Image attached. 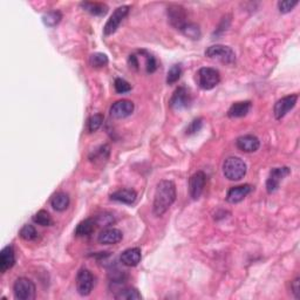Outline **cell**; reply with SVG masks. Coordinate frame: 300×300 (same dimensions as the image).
I'll list each match as a JSON object with an SVG mask.
<instances>
[{"label": "cell", "instance_id": "18", "mask_svg": "<svg viewBox=\"0 0 300 300\" xmlns=\"http://www.w3.org/2000/svg\"><path fill=\"white\" fill-rule=\"evenodd\" d=\"M141 258H142V253H141V249L140 248H131L127 249V250L124 251L121 253V263L125 266H129V268H133V266H136L137 264L141 262Z\"/></svg>", "mask_w": 300, "mask_h": 300}, {"label": "cell", "instance_id": "23", "mask_svg": "<svg viewBox=\"0 0 300 300\" xmlns=\"http://www.w3.org/2000/svg\"><path fill=\"white\" fill-rule=\"evenodd\" d=\"M50 205L55 211H65L70 206V197L65 193L55 194L50 200Z\"/></svg>", "mask_w": 300, "mask_h": 300}, {"label": "cell", "instance_id": "3", "mask_svg": "<svg viewBox=\"0 0 300 300\" xmlns=\"http://www.w3.org/2000/svg\"><path fill=\"white\" fill-rule=\"evenodd\" d=\"M196 80L200 88L204 89V91H210V89H214L220 83L221 75L220 72L215 70V68L203 67L197 72Z\"/></svg>", "mask_w": 300, "mask_h": 300}, {"label": "cell", "instance_id": "10", "mask_svg": "<svg viewBox=\"0 0 300 300\" xmlns=\"http://www.w3.org/2000/svg\"><path fill=\"white\" fill-rule=\"evenodd\" d=\"M206 183V175L203 172H196L189 179V193L193 200H199L203 194Z\"/></svg>", "mask_w": 300, "mask_h": 300}, {"label": "cell", "instance_id": "12", "mask_svg": "<svg viewBox=\"0 0 300 300\" xmlns=\"http://www.w3.org/2000/svg\"><path fill=\"white\" fill-rule=\"evenodd\" d=\"M168 18H169V22L173 26H175L176 28L182 29L183 27L187 25V14H185L184 8L182 6L178 5H173L168 8Z\"/></svg>", "mask_w": 300, "mask_h": 300}, {"label": "cell", "instance_id": "26", "mask_svg": "<svg viewBox=\"0 0 300 300\" xmlns=\"http://www.w3.org/2000/svg\"><path fill=\"white\" fill-rule=\"evenodd\" d=\"M109 146L104 145L101 146L100 148L94 150V152L89 156V160L92 162H94V163H98V162H103L107 161L108 157H109Z\"/></svg>", "mask_w": 300, "mask_h": 300}, {"label": "cell", "instance_id": "32", "mask_svg": "<svg viewBox=\"0 0 300 300\" xmlns=\"http://www.w3.org/2000/svg\"><path fill=\"white\" fill-rule=\"evenodd\" d=\"M181 74H182L181 66L179 65L173 66V67L169 70V72H168V75H167L168 85H173V83L177 82V81L179 80V77H181Z\"/></svg>", "mask_w": 300, "mask_h": 300}, {"label": "cell", "instance_id": "9", "mask_svg": "<svg viewBox=\"0 0 300 300\" xmlns=\"http://www.w3.org/2000/svg\"><path fill=\"white\" fill-rule=\"evenodd\" d=\"M297 101H298V95L292 94V95H287L280 100H278L275 102V108H274V113H275V118L277 120H281L286 115L287 113L290 112L291 109H293L296 106Z\"/></svg>", "mask_w": 300, "mask_h": 300}, {"label": "cell", "instance_id": "33", "mask_svg": "<svg viewBox=\"0 0 300 300\" xmlns=\"http://www.w3.org/2000/svg\"><path fill=\"white\" fill-rule=\"evenodd\" d=\"M114 87H115V91L119 93V94H125V93H128L131 91V85L125 81V79H121V77H118L114 82Z\"/></svg>", "mask_w": 300, "mask_h": 300}, {"label": "cell", "instance_id": "1", "mask_svg": "<svg viewBox=\"0 0 300 300\" xmlns=\"http://www.w3.org/2000/svg\"><path fill=\"white\" fill-rule=\"evenodd\" d=\"M176 200V185L173 181L163 179L157 184L154 195L152 210L157 217H161L169 210Z\"/></svg>", "mask_w": 300, "mask_h": 300}, {"label": "cell", "instance_id": "25", "mask_svg": "<svg viewBox=\"0 0 300 300\" xmlns=\"http://www.w3.org/2000/svg\"><path fill=\"white\" fill-rule=\"evenodd\" d=\"M33 222H34L35 224L41 225V226H50V225H53L54 223L52 220V216H50L46 210H40V211H38L37 214L33 216Z\"/></svg>", "mask_w": 300, "mask_h": 300}, {"label": "cell", "instance_id": "30", "mask_svg": "<svg viewBox=\"0 0 300 300\" xmlns=\"http://www.w3.org/2000/svg\"><path fill=\"white\" fill-rule=\"evenodd\" d=\"M102 124H103V115H102V114H95V115H93L88 119L87 128H88L89 133H94L98 129H100Z\"/></svg>", "mask_w": 300, "mask_h": 300}, {"label": "cell", "instance_id": "24", "mask_svg": "<svg viewBox=\"0 0 300 300\" xmlns=\"http://www.w3.org/2000/svg\"><path fill=\"white\" fill-rule=\"evenodd\" d=\"M115 299L119 300H136V299H142L141 293L134 287H125L119 291L118 295L115 296Z\"/></svg>", "mask_w": 300, "mask_h": 300}, {"label": "cell", "instance_id": "20", "mask_svg": "<svg viewBox=\"0 0 300 300\" xmlns=\"http://www.w3.org/2000/svg\"><path fill=\"white\" fill-rule=\"evenodd\" d=\"M251 109V102L250 101H242L236 102L230 107L227 115L229 118H243L247 116Z\"/></svg>", "mask_w": 300, "mask_h": 300}, {"label": "cell", "instance_id": "15", "mask_svg": "<svg viewBox=\"0 0 300 300\" xmlns=\"http://www.w3.org/2000/svg\"><path fill=\"white\" fill-rule=\"evenodd\" d=\"M237 148L244 152H254L259 149L260 141L254 135H245L241 136L236 142Z\"/></svg>", "mask_w": 300, "mask_h": 300}, {"label": "cell", "instance_id": "37", "mask_svg": "<svg viewBox=\"0 0 300 300\" xmlns=\"http://www.w3.org/2000/svg\"><path fill=\"white\" fill-rule=\"evenodd\" d=\"M146 59H147V72L148 73H154V72L157 70V62H156V59L150 54L146 53Z\"/></svg>", "mask_w": 300, "mask_h": 300}, {"label": "cell", "instance_id": "5", "mask_svg": "<svg viewBox=\"0 0 300 300\" xmlns=\"http://www.w3.org/2000/svg\"><path fill=\"white\" fill-rule=\"evenodd\" d=\"M35 291V284L28 278H18L13 285L14 297L19 300L34 299Z\"/></svg>", "mask_w": 300, "mask_h": 300}, {"label": "cell", "instance_id": "13", "mask_svg": "<svg viewBox=\"0 0 300 300\" xmlns=\"http://www.w3.org/2000/svg\"><path fill=\"white\" fill-rule=\"evenodd\" d=\"M134 112V103L129 100H120L113 103L110 108V115L115 119H125Z\"/></svg>", "mask_w": 300, "mask_h": 300}, {"label": "cell", "instance_id": "21", "mask_svg": "<svg viewBox=\"0 0 300 300\" xmlns=\"http://www.w3.org/2000/svg\"><path fill=\"white\" fill-rule=\"evenodd\" d=\"M80 6L85 11L89 12V13L93 14V16L103 17V16H106L107 12H108V6L106 4H103V2L85 1V2H81Z\"/></svg>", "mask_w": 300, "mask_h": 300}, {"label": "cell", "instance_id": "11", "mask_svg": "<svg viewBox=\"0 0 300 300\" xmlns=\"http://www.w3.org/2000/svg\"><path fill=\"white\" fill-rule=\"evenodd\" d=\"M191 102L190 93L185 87H178L175 92H174L172 99H170V107L174 110H182L184 108L189 107Z\"/></svg>", "mask_w": 300, "mask_h": 300}, {"label": "cell", "instance_id": "35", "mask_svg": "<svg viewBox=\"0 0 300 300\" xmlns=\"http://www.w3.org/2000/svg\"><path fill=\"white\" fill-rule=\"evenodd\" d=\"M95 222H97V225H101V226H109V225H112L114 222H115V220H114L112 215L103 214L99 216L97 220H95Z\"/></svg>", "mask_w": 300, "mask_h": 300}, {"label": "cell", "instance_id": "29", "mask_svg": "<svg viewBox=\"0 0 300 300\" xmlns=\"http://www.w3.org/2000/svg\"><path fill=\"white\" fill-rule=\"evenodd\" d=\"M89 64L94 68H102L108 65V56L103 53H94L89 58Z\"/></svg>", "mask_w": 300, "mask_h": 300}, {"label": "cell", "instance_id": "6", "mask_svg": "<svg viewBox=\"0 0 300 300\" xmlns=\"http://www.w3.org/2000/svg\"><path fill=\"white\" fill-rule=\"evenodd\" d=\"M94 287V275L87 269H81L76 275V290L80 296L87 297Z\"/></svg>", "mask_w": 300, "mask_h": 300}, {"label": "cell", "instance_id": "38", "mask_svg": "<svg viewBox=\"0 0 300 300\" xmlns=\"http://www.w3.org/2000/svg\"><path fill=\"white\" fill-rule=\"evenodd\" d=\"M299 284H300L299 278H296L295 280H293L292 285H291V287H292L293 293H295V296H296L297 299L300 298V286H299Z\"/></svg>", "mask_w": 300, "mask_h": 300}, {"label": "cell", "instance_id": "7", "mask_svg": "<svg viewBox=\"0 0 300 300\" xmlns=\"http://www.w3.org/2000/svg\"><path fill=\"white\" fill-rule=\"evenodd\" d=\"M129 10H130V7L125 5V6H120V7H118L113 12V14L110 16L109 19H108V22L106 25H104L103 28V34L106 35V37L116 32V29L119 28L120 24H121L122 20L127 17Z\"/></svg>", "mask_w": 300, "mask_h": 300}, {"label": "cell", "instance_id": "17", "mask_svg": "<svg viewBox=\"0 0 300 300\" xmlns=\"http://www.w3.org/2000/svg\"><path fill=\"white\" fill-rule=\"evenodd\" d=\"M251 185L244 184V185H238V187L231 188L227 191L226 195V200L231 204H236L242 202L249 194L251 193Z\"/></svg>", "mask_w": 300, "mask_h": 300}, {"label": "cell", "instance_id": "19", "mask_svg": "<svg viewBox=\"0 0 300 300\" xmlns=\"http://www.w3.org/2000/svg\"><path fill=\"white\" fill-rule=\"evenodd\" d=\"M137 199L136 191L133 189H121V190L115 191L110 195V200H115V202L124 203V204H134Z\"/></svg>", "mask_w": 300, "mask_h": 300}, {"label": "cell", "instance_id": "31", "mask_svg": "<svg viewBox=\"0 0 300 300\" xmlns=\"http://www.w3.org/2000/svg\"><path fill=\"white\" fill-rule=\"evenodd\" d=\"M181 31L184 33L188 38L195 39V40H196V39H200V27L196 25V24L188 23L187 25L183 27Z\"/></svg>", "mask_w": 300, "mask_h": 300}, {"label": "cell", "instance_id": "16", "mask_svg": "<svg viewBox=\"0 0 300 300\" xmlns=\"http://www.w3.org/2000/svg\"><path fill=\"white\" fill-rule=\"evenodd\" d=\"M16 264V253L14 249L11 245H7L0 252V271L5 274L7 270L12 269Z\"/></svg>", "mask_w": 300, "mask_h": 300}, {"label": "cell", "instance_id": "14", "mask_svg": "<svg viewBox=\"0 0 300 300\" xmlns=\"http://www.w3.org/2000/svg\"><path fill=\"white\" fill-rule=\"evenodd\" d=\"M122 232L115 227H107L103 231H101L100 235L98 237V241L100 244L104 245H113L118 244L122 241Z\"/></svg>", "mask_w": 300, "mask_h": 300}, {"label": "cell", "instance_id": "28", "mask_svg": "<svg viewBox=\"0 0 300 300\" xmlns=\"http://www.w3.org/2000/svg\"><path fill=\"white\" fill-rule=\"evenodd\" d=\"M20 237H22L24 241L31 242V241H34V239L37 238L38 232L33 225L25 224L22 227V230H20Z\"/></svg>", "mask_w": 300, "mask_h": 300}, {"label": "cell", "instance_id": "27", "mask_svg": "<svg viewBox=\"0 0 300 300\" xmlns=\"http://www.w3.org/2000/svg\"><path fill=\"white\" fill-rule=\"evenodd\" d=\"M61 19H62V14L60 11L47 12V13L44 14L43 17L44 24L49 27L56 26L60 22H61Z\"/></svg>", "mask_w": 300, "mask_h": 300}, {"label": "cell", "instance_id": "4", "mask_svg": "<svg viewBox=\"0 0 300 300\" xmlns=\"http://www.w3.org/2000/svg\"><path fill=\"white\" fill-rule=\"evenodd\" d=\"M205 55L210 59L218 60L226 65H232L236 61V54L230 47L224 45H214L205 50Z\"/></svg>", "mask_w": 300, "mask_h": 300}, {"label": "cell", "instance_id": "36", "mask_svg": "<svg viewBox=\"0 0 300 300\" xmlns=\"http://www.w3.org/2000/svg\"><path fill=\"white\" fill-rule=\"evenodd\" d=\"M203 125V120L202 119H195L193 122H191L190 125H188L187 128V134L188 135H193L196 134L197 131L200 130V128H202Z\"/></svg>", "mask_w": 300, "mask_h": 300}, {"label": "cell", "instance_id": "39", "mask_svg": "<svg viewBox=\"0 0 300 300\" xmlns=\"http://www.w3.org/2000/svg\"><path fill=\"white\" fill-rule=\"evenodd\" d=\"M129 64H130L133 67L137 68V66H139V62H137V59L135 55H130V58H129Z\"/></svg>", "mask_w": 300, "mask_h": 300}, {"label": "cell", "instance_id": "8", "mask_svg": "<svg viewBox=\"0 0 300 300\" xmlns=\"http://www.w3.org/2000/svg\"><path fill=\"white\" fill-rule=\"evenodd\" d=\"M291 170L287 167H281V168H275L270 173L269 178L266 179V190L269 194L275 193V190H278L279 185L283 182V179L286 176H289Z\"/></svg>", "mask_w": 300, "mask_h": 300}, {"label": "cell", "instance_id": "2", "mask_svg": "<svg viewBox=\"0 0 300 300\" xmlns=\"http://www.w3.org/2000/svg\"><path fill=\"white\" fill-rule=\"evenodd\" d=\"M247 164L242 158L231 156L223 163V174L230 181H239L247 175Z\"/></svg>", "mask_w": 300, "mask_h": 300}, {"label": "cell", "instance_id": "22", "mask_svg": "<svg viewBox=\"0 0 300 300\" xmlns=\"http://www.w3.org/2000/svg\"><path fill=\"white\" fill-rule=\"evenodd\" d=\"M95 222L94 218H87V220L82 221L75 229V236L77 237H88L93 233V231L95 230Z\"/></svg>", "mask_w": 300, "mask_h": 300}, {"label": "cell", "instance_id": "34", "mask_svg": "<svg viewBox=\"0 0 300 300\" xmlns=\"http://www.w3.org/2000/svg\"><path fill=\"white\" fill-rule=\"evenodd\" d=\"M298 5V1H291V0H285V1L278 2V8L280 13H289Z\"/></svg>", "mask_w": 300, "mask_h": 300}]
</instances>
